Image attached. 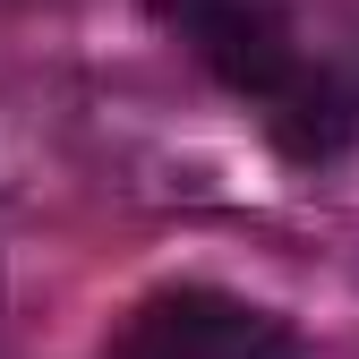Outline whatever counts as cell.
I'll list each match as a JSON object with an SVG mask.
<instances>
[{
	"label": "cell",
	"mask_w": 359,
	"mask_h": 359,
	"mask_svg": "<svg viewBox=\"0 0 359 359\" xmlns=\"http://www.w3.org/2000/svg\"><path fill=\"white\" fill-rule=\"evenodd\" d=\"M103 359H299V334L240 291L214 283H163L128 308Z\"/></svg>",
	"instance_id": "1"
},
{
	"label": "cell",
	"mask_w": 359,
	"mask_h": 359,
	"mask_svg": "<svg viewBox=\"0 0 359 359\" xmlns=\"http://www.w3.org/2000/svg\"><path fill=\"white\" fill-rule=\"evenodd\" d=\"M146 9H154V26H171L197 52V69L222 86V95H240L257 111H274L308 77L299 34H291V18L274 9V0H146Z\"/></svg>",
	"instance_id": "2"
},
{
	"label": "cell",
	"mask_w": 359,
	"mask_h": 359,
	"mask_svg": "<svg viewBox=\"0 0 359 359\" xmlns=\"http://www.w3.org/2000/svg\"><path fill=\"white\" fill-rule=\"evenodd\" d=\"M265 137H274V154H283V163H334V154L359 137V103L342 95V77L308 69L291 95L265 111Z\"/></svg>",
	"instance_id": "3"
}]
</instances>
